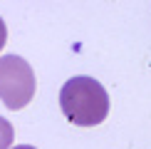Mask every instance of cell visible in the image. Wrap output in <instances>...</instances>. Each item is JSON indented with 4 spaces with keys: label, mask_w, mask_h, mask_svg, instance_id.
<instances>
[{
    "label": "cell",
    "mask_w": 151,
    "mask_h": 149,
    "mask_svg": "<svg viewBox=\"0 0 151 149\" xmlns=\"http://www.w3.org/2000/svg\"><path fill=\"white\" fill-rule=\"evenodd\" d=\"M60 107L77 127L102 124L109 114V95L94 77H72L60 90Z\"/></svg>",
    "instance_id": "obj_1"
},
{
    "label": "cell",
    "mask_w": 151,
    "mask_h": 149,
    "mask_svg": "<svg viewBox=\"0 0 151 149\" xmlns=\"http://www.w3.org/2000/svg\"><path fill=\"white\" fill-rule=\"evenodd\" d=\"M35 97V72L20 55L0 57V99L8 109H22Z\"/></svg>",
    "instance_id": "obj_2"
},
{
    "label": "cell",
    "mask_w": 151,
    "mask_h": 149,
    "mask_svg": "<svg viewBox=\"0 0 151 149\" xmlns=\"http://www.w3.org/2000/svg\"><path fill=\"white\" fill-rule=\"evenodd\" d=\"M12 137H15V129H12V124L5 119V117H0V149H10Z\"/></svg>",
    "instance_id": "obj_3"
},
{
    "label": "cell",
    "mask_w": 151,
    "mask_h": 149,
    "mask_svg": "<svg viewBox=\"0 0 151 149\" xmlns=\"http://www.w3.org/2000/svg\"><path fill=\"white\" fill-rule=\"evenodd\" d=\"M5 40H8V27H5L3 17H0V50L5 47Z\"/></svg>",
    "instance_id": "obj_4"
},
{
    "label": "cell",
    "mask_w": 151,
    "mask_h": 149,
    "mask_svg": "<svg viewBox=\"0 0 151 149\" xmlns=\"http://www.w3.org/2000/svg\"><path fill=\"white\" fill-rule=\"evenodd\" d=\"M15 149H35V147H30V144H22V147H15Z\"/></svg>",
    "instance_id": "obj_5"
}]
</instances>
